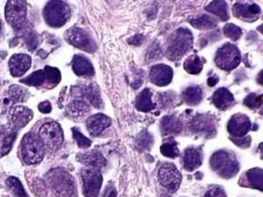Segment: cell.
<instances>
[{
	"mask_svg": "<svg viewBox=\"0 0 263 197\" xmlns=\"http://www.w3.org/2000/svg\"><path fill=\"white\" fill-rule=\"evenodd\" d=\"M152 142H153L152 136L149 133H146V131H143V133H141L138 136V139H136V145H138L139 150L143 151V150L150 149Z\"/></svg>",
	"mask_w": 263,
	"mask_h": 197,
	"instance_id": "37",
	"label": "cell"
},
{
	"mask_svg": "<svg viewBox=\"0 0 263 197\" xmlns=\"http://www.w3.org/2000/svg\"><path fill=\"white\" fill-rule=\"evenodd\" d=\"M6 184L9 187V189L12 190V193L15 197H29L26 194L25 189L23 188V186H22V183L17 178L9 177V178H7Z\"/></svg>",
	"mask_w": 263,
	"mask_h": 197,
	"instance_id": "35",
	"label": "cell"
},
{
	"mask_svg": "<svg viewBox=\"0 0 263 197\" xmlns=\"http://www.w3.org/2000/svg\"><path fill=\"white\" fill-rule=\"evenodd\" d=\"M68 113L73 117H83L90 112V106L82 100H76L69 103L67 107Z\"/></svg>",
	"mask_w": 263,
	"mask_h": 197,
	"instance_id": "33",
	"label": "cell"
},
{
	"mask_svg": "<svg viewBox=\"0 0 263 197\" xmlns=\"http://www.w3.org/2000/svg\"><path fill=\"white\" fill-rule=\"evenodd\" d=\"M219 82V77L216 75H213L212 77H210L209 80H208V85L209 86H215L217 83Z\"/></svg>",
	"mask_w": 263,
	"mask_h": 197,
	"instance_id": "45",
	"label": "cell"
},
{
	"mask_svg": "<svg viewBox=\"0 0 263 197\" xmlns=\"http://www.w3.org/2000/svg\"><path fill=\"white\" fill-rule=\"evenodd\" d=\"M117 196V194H116V190H112L111 191V194L109 195V197H116Z\"/></svg>",
	"mask_w": 263,
	"mask_h": 197,
	"instance_id": "46",
	"label": "cell"
},
{
	"mask_svg": "<svg viewBox=\"0 0 263 197\" xmlns=\"http://www.w3.org/2000/svg\"><path fill=\"white\" fill-rule=\"evenodd\" d=\"M184 168L187 171H193L202 164V153L196 147H189L184 152Z\"/></svg>",
	"mask_w": 263,
	"mask_h": 197,
	"instance_id": "24",
	"label": "cell"
},
{
	"mask_svg": "<svg viewBox=\"0 0 263 197\" xmlns=\"http://www.w3.org/2000/svg\"><path fill=\"white\" fill-rule=\"evenodd\" d=\"M223 33H224V35H226L227 37H229V39L234 40V41L238 40L239 37L242 36V30H240L239 27L236 26L235 24L224 25Z\"/></svg>",
	"mask_w": 263,
	"mask_h": 197,
	"instance_id": "38",
	"label": "cell"
},
{
	"mask_svg": "<svg viewBox=\"0 0 263 197\" xmlns=\"http://www.w3.org/2000/svg\"><path fill=\"white\" fill-rule=\"evenodd\" d=\"M72 133H73V137L76 141V143L80 147H83V149H87V147H90L92 142L85 137V136L81 133V131L78 128H73L72 129Z\"/></svg>",
	"mask_w": 263,
	"mask_h": 197,
	"instance_id": "40",
	"label": "cell"
},
{
	"mask_svg": "<svg viewBox=\"0 0 263 197\" xmlns=\"http://www.w3.org/2000/svg\"><path fill=\"white\" fill-rule=\"evenodd\" d=\"M33 118V111L23 106H15L9 112L10 126L15 129L23 128L31 122Z\"/></svg>",
	"mask_w": 263,
	"mask_h": 197,
	"instance_id": "17",
	"label": "cell"
},
{
	"mask_svg": "<svg viewBox=\"0 0 263 197\" xmlns=\"http://www.w3.org/2000/svg\"><path fill=\"white\" fill-rule=\"evenodd\" d=\"M161 154L167 156V157H177L179 155V150L176 142H167V143H163L160 147Z\"/></svg>",
	"mask_w": 263,
	"mask_h": 197,
	"instance_id": "36",
	"label": "cell"
},
{
	"mask_svg": "<svg viewBox=\"0 0 263 197\" xmlns=\"http://www.w3.org/2000/svg\"><path fill=\"white\" fill-rule=\"evenodd\" d=\"M0 31H2V21H0Z\"/></svg>",
	"mask_w": 263,
	"mask_h": 197,
	"instance_id": "47",
	"label": "cell"
},
{
	"mask_svg": "<svg viewBox=\"0 0 263 197\" xmlns=\"http://www.w3.org/2000/svg\"><path fill=\"white\" fill-rule=\"evenodd\" d=\"M143 40H144V36L141 35V34H138L136 36H134L133 39H130L129 42L132 43V45H138L139 46V45H141L142 41H143Z\"/></svg>",
	"mask_w": 263,
	"mask_h": 197,
	"instance_id": "44",
	"label": "cell"
},
{
	"mask_svg": "<svg viewBox=\"0 0 263 197\" xmlns=\"http://www.w3.org/2000/svg\"><path fill=\"white\" fill-rule=\"evenodd\" d=\"M190 129L194 134L212 137L217 133L216 118L211 114H197L190 124Z\"/></svg>",
	"mask_w": 263,
	"mask_h": 197,
	"instance_id": "11",
	"label": "cell"
},
{
	"mask_svg": "<svg viewBox=\"0 0 263 197\" xmlns=\"http://www.w3.org/2000/svg\"><path fill=\"white\" fill-rule=\"evenodd\" d=\"M47 179L57 197L78 196L74 178L64 169H52L47 173Z\"/></svg>",
	"mask_w": 263,
	"mask_h": 197,
	"instance_id": "1",
	"label": "cell"
},
{
	"mask_svg": "<svg viewBox=\"0 0 263 197\" xmlns=\"http://www.w3.org/2000/svg\"><path fill=\"white\" fill-rule=\"evenodd\" d=\"M135 107L142 112H149L156 108V105L152 102V92L150 89H144L136 97Z\"/></svg>",
	"mask_w": 263,
	"mask_h": 197,
	"instance_id": "26",
	"label": "cell"
},
{
	"mask_svg": "<svg viewBox=\"0 0 263 197\" xmlns=\"http://www.w3.org/2000/svg\"><path fill=\"white\" fill-rule=\"evenodd\" d=\"M204 197H227L226 193L220 186H215V187H211L209 190H206L204 194Z\"/></svg>",
	"mask_w": 263,
	"mask_h": 197,
	"instance_id": "41",
	"label": "cell"
},
{
	"mask_svg": "<svg viewBox=\"0 0 263 197\" xmlns=\"http://www.w3.org/2000/svg\"><path fill=\"white\" fill-rule=\"evenodd\" d=\"M210 164L213 171L224 179H230L239 170L237 157L230 151H218L213 153L210 159Z\"/></svg>",
	"mask_w": 263,
	"mask_h": 197,
	"instance_id": "2",
	"label": "cell"
},
{
	"mask_svg": "<svg viewBox=\"0 0 263 197\" xmlns=\"http://www.w3.org/2000/svg\"><path fill=\"white\" fill-rule=\"evenodd\" d=\"M235 17L246 22H254L260 17L261 8L259 5L251 3H236L233 7Z\"/></svg>",
	"mask_w": 263,
	"mask_h": 197,
	"instance_id": "16",
	"label": "cell"
},
{
	"mask_svg": "<svg viewBox=\"0 0 263 197\" xmlns=\"http://www.w3.org/2000/svg\"><path fill=\"white\" fill-rule=\"evenodd\" d=\"M205 9H206V12L218 16V17L221 21H227L229 18L227 4L224 2H221V0L220 2H212L211 4L208 5Z\"/></svg>",
	"mask_w": 263,
	"mask_h": 197,
	"instance_id": "32",
	"label": "cell"
},
{
	"mask_svg": "<svg viewBox=\"0 0 263 197\" xmlns=\"http://www.w3.org/2000/svg\"><path fill=\"white\" fill-rule=\"evenodd\" d=\"M17 129H15L12 126L9 127H3L0 130V156L6 155L12 150V146L16 140Z\"/></svg>",
	"mask_w": 263,
	"mask_h": 197,
	"instance_id": "21",
	"label": "cell"
},
{
	"mask_svg": "<svg viewBox=\"0 0 263 197\" xmlns=\"http://www.w3.org/2000/svg\"><path fill=\"white\" fill-rule=\"evenodd\" d=\"M216 65L223 70H233L240 63L239 49L233 43H226L217 50L215 57Z\"/></svg>",
	"mask_w": 263,
	"mask_h": 197,
	"instance_id": "8",
	"label": "cell"
},
{
	"mask_svg": "<svg viewBox=\"0 0 263 197\" xmlns=\"http://www.w3.org/2000/svg\"><path fill=\"white\" fill-rule=\"evenodd\" d=\"M83 191L85 197H98L102 185V176L97 169H85L82 171Z\"/></svg>",
	"mask_w": 263,
	"mask_h": 197,
	"instance_id": "13",
	"label": "cell"
},
{
	"mask_svg": "<svg viewBox=\"0 0 263 197\" xmlns=\"http://www.w3.org/2000/svg\"><path fill=\"white\" fill-rule=\"evenodd\" d=\"M183 129L182 122L176 116H166L161 120L162 135H177Z\"/></svg>",
	"mask_w": 263,
	"mask_h": 197,
	"instance_id": "25",
	"label": "cell"
},
{
	"mask_svg": "<svg viewBox=\"0 0 263 197\" xmlns=\"http://www.w3.org/2000/svg\"><path fill=\"white\" fill-rule=\"evenodd\" d=\"M158 178L163 187L171 191H176L182 183V174L173 163L162 164L159 169Z\"/></svg>",
	"mask_w": 263,
	"mask_h": 197,
	"instance_id": "12",
	"label": "cell"
},
{
	"mask_svg": "<svg viewBox=\"0 0 263 197\" xmlns=\"http://www.w3.org/2000/svg\"><path fill=\"white\" fill-rule=\"evenodd\" d=\"M73 70L78 76H84V77H91L95 74V68H93L90 60L81 54H76L73 58Z\"/></svg>",
	"mask_w": 263,
	"mask_h": 197,
	"instance_id": "22",
	"label": "cell"
},
{
	"mask_svg": "<svg viewBox=\"0 0 263 197\" xmlns=\"http://www.w3.org/2000/svg\"><path fill=\"white\" fill-rule=\"evenodd\" d=\"M193 45V34L189 29L180 27L172 35L166 49V57L171 60H178L187 52Z\"/></svg>",
	"mask_w": 263,
	"mask_h": 197,
	"instance_id": "3",
	"label": "cell"
},
{
	"mask_svg": "<svg viewBox=\"0 0 263 197\" xmlns=\"http://www.w3.org/2000/svg\"><path fill=\"white\" fill-rule=\"evenodd\" d=\"M39 137L45 147H48L51 151H57L64 143V131L59 124L48 122L41 126Z\"/></svg>",
	"mask_w": 263,
	"mask_h": 197,
	"instance_id": "7",
	"label": "cell"
},
{
	"mask_svg": "<svg viewBox=\"0 0 263 197\" xmlns=\"http://www.w3.org/2000/svg\"><path fill=\"white\" fill-rule=\"evenodd\" d=\"M111 124V120L109 119L106 114L98 113L95 116H91L86 120V128L89 133L93 136H98L101 134L103 130L107 129Z\"/></svg>",
	"mask_w": 263,
	"mask_h": 197,
	"instance_id": "19",
	"label": "cell"
},
{
	"mask_svg": "<svg viewBox=\"0 0 263 197\" xmlns=\"http://www.w3.org/2000/svg\"><path fill=\"white\" fill-rule=\"evenodd\" d=\"M228 133L232 137H245V135L251 130L250 118L243 113H237L229 119L227 124Z\"/></svg>",
	"mask_w": 263,
	"mask_h": 197,
	"instance_id": "14",
	"label": "cell"
},
{
	"mask_svg": "<svg viewBox=\"0 0 263 197\" xmlns=\"http://www.w3.org/2000/svg\"><path fill=\"white\" fill-rule=\"evenodd\" d=\"M78 160L85 164L91 169H101L106 166V159L102 156L100 152L98 151H92L89 153H84V154H79L78 155Z\"/></svg>",
	"mask_w": 263,
	"mask_h": 197,
	"instance_id": "23",
	"label": "cell"
},
{
	"mask_svg": "<svg viewBox=\"0 0 263 197\" xmlns=\"http://www.w3.org/2000/svg\"><path fill=\"white\" fill-rule=\"evenodd\" d=\"M39 110L42 113H49L51 111V105L49 101H43L39 105Z\"/></svg>",
	"mask_w": 263,
	"mask_h": 197,
	"instance_id": "43",
	"label": "cell"
},
{
	"mask_svg": "<svg viewBox=\"0 0 263 197\" xmlns=\"http://www.w3.org/2000/svg\"><path fill=\"white\" fill-rule=\"evenodd\" d=\"M262 95H257L255 93H251L248 96L245 97L244 105L249 107L250 109H257L262 106Z\"/></svg>",
	"mask_w": 263,
	"mask_h": 197,
	"instance_id": "39",
	"label": "cell"
},
{
	"mask_svg": "<svg viewBox=\"0 0 263 197\" xmlns=\"http://www.w3.org/2000/svg\"><path fill=\"white\" fill-rule=\"evenodd\" d=\"M189 22L192 26L200 30H210L217 26V21L212 16L208 15H201L200 17L191 18Z\"/></svg>",
	"mask_w": 263,
	"mask_h": 197,
	"instance_id": "30",
	"label": "cell"
},
{
	"mask_svg": "<svg viewBox=\"0 0 263 197\" xmlns=\"http://www.w3.org/2000/svg\"><path fill=\"white\" fill-rule=\"evenodd\" d=\"M184 69L189 74L197 75L202 72V69H203V62H202V59L199 56L192 54V56H190L184 62Z\"/></svg>",
	"mask_w": 263,
	"mask_h": 197,
	"instance_id": "31",
	"label": "cell"
},
{
	"mask_svg": "<svg viewBox=\"0 0 263 197\" xmlns=\"http://www.w3.org/2000/svg\"><path fill=\"white\" fill-rule=\"evenodd\" d=\"M65 39L69 45L87 52H95L97 50V43L85 30L74 26L69 29L65 34Z\"/></svg>",
	"mask_w": 263,
	"mask_h": 197,
	"instance_id": "10",
	"label": "cell"
},
{
	"mask_svg": "<svg viewBox=\"0 0 263 197\" xmlns=\"http://www.w3.org/2000/svg\"><path fill=\"white\" fill-rule=\"evenodd\" d=\"M246 179L250 184L251 187L262 190V183H263V171L261 168L251 169L246 172Z\"/></svg>",
	"mask_w": 263,
	"mask_h": 197,
	"instance_id": "34",
	"label": "cell"
},
{
	"mask_svg": "<svg viewBox=\"0 0 263 197\" xmlns=\"http://www.w3.org/2000/svg\"><path fill=\"white\" fill-rule=\"evenodd\" d=\"M212 102L220 110H227L232 108L235 103V97L233 93L226 87H220L212 95Z\"/></svg>",
	"mask_w": 263,
	"mask_h": 197,
	"instance_id": "20",
	"label": "cell"
},
{
	"mask_svg": "<svg viewBox=\"0 0 263 197\" xmlns=\"http://www.w3.org/2000/svg\"><path fill=\"white\" fill-rule=\"evenodd\" d=\"M60 80H62V75H60L59 69L47 66L45 69L36 70L30 76H27L26 78L21 80V82L30 86L52 89L53 86L59 83Z\"/></svg>",
	"mask_w": 263,
	"mask_h": 197,
	"instance_id": "5",
	"label": "cell"
},
{
	"mask_svg": "<svg viewBox=\"0 0 263 197\" xmlns=\"http://www.w3.org/2000/svg\"><path fill=\"white\" fill-rule=\"evenodd\" d=\"M25 41L26 45L29 47L31 50H33L36 46H37V35L34 32H27L25 35Z\"/></svg>",
	"mask_w": 263,
	"mask_h": 197,
	"instance_id": "42",
	"label": "cell"
},
{
	"mask_svg": "<svg viewBox=\"0 0 263 197\" xmlns=\"http://www.w3.org/2000/svg\"><path fill=\"white\" fill-rule=\"evenodd\" d=\"M81 95H83L86 100H89L91 102V105L95 108H100L101 106L100 92H99V87L96 84H89V85L82 86Z\"/></svg>",
	"mask_w": 263,
	"mask_h": 197,
	"instance_id": "28",
	"label": "cell"
},
{
	"mask_svg": "<svg viewBox=\"0 0 263 197\" xmlns=\"http://www.w3.org/2000/svg\"><path fill=\"white\" fill-rule=\"evenodd\" d=\"M202 96H203V92H202L201 86L193 85L189 86L183 92V100L186 105L189 106H196L202 101Z\"/></svg>",
	"mask_w": 263,
	"mask_h": 197,
	"instance_id": "29",
	"label": "cell"
},
{
	"mask_svg": "<svg viewBox=\"0 0 263 197\" xmlns=\"http://www.w3.org/2000/svg\"><path fill=\"white\" fill-rule=\"evenodd\" d=\"M43 16L49 26L62 27L70 17V8L65 2H49L43 9Z\"/></svg>",
	"mask_w": 263,
	"mask_h": 197,
	"instance_id": "6",
	"label": "cell"
},
{
	"mask_svg": "<svg viewBox=\"0 0 263 197\" xmlns=\"http://www.w3.org/2000/svg\"><path fill=\"white\" fill-rule=\"evenodd\" d=\"M5 15L8 23L12 25L16 32H23L26 29V3L8 2L5 9Z\"/></svg>",
	"mask_w": 263,
	"mask_h": 197,
	"instance_id": "9",
	"label": "cell"
},
{
	"mask_svg": "<svg viewBox=\"0 0 263 197\" xmlns=\"http://www.w3.org/2000/svg\"><path fill=\"white\" fill-rule=\"evenodd\" d=\"M46 153V147L43 145L39 136L34 134H26L21 143V156L26 164H36L42 161Z\"/></svg>",
	"mask_w": 263,
	"mask_h": 197,
	"instance_id": "4",
	"label": "cell"
},
{
	"mask_svg": "<svg viewBox=\"0 0 263 197\" xmlns=\"http://www.w3.org/2000/svg\"><path fill=\"white\" fill-rule=\"evenodd\" d=\"M31 57L24 53H15L9 60V70L14 77L23 76L31 67Z\"/></svg>",
	"mask_w": 263,
	"mask_h": 197,
	"instance_id": "18",
	"label": "cell"
},
{
	"mask_svg": "<svg viewBox=\"0 0 263 197\" xmlns=\"http://www.w3.org/2000/svg\"><path fill=\"white\" fill-rule=\"evenodd\" d=\"M29 93L24 89V87L18 86V85H13L9 87L7 91V94L5 96V105H12V103H18V102H24Z\"/></svg>",
	"mask_w": 263,
	"mask_h": 197,
	"instance_id": "27",
	"label": "cell"
},
{
	"mask_svg": "<svg viewBox=\"0 0 263 197\" xmlns=\"http://www.w3.org/2000/svg\"><path fill=\"white\" fill-rule=\"evenodd\" d=\"M174 77L173 68L168 65L158 64L151 67L150 81L157 86H167L172 83Z\"/></svg>",
	"mask_w": 263,
	"mask_h": 197,
	"instance_id": "15",
	"label": "cell"
}]
</instances>
